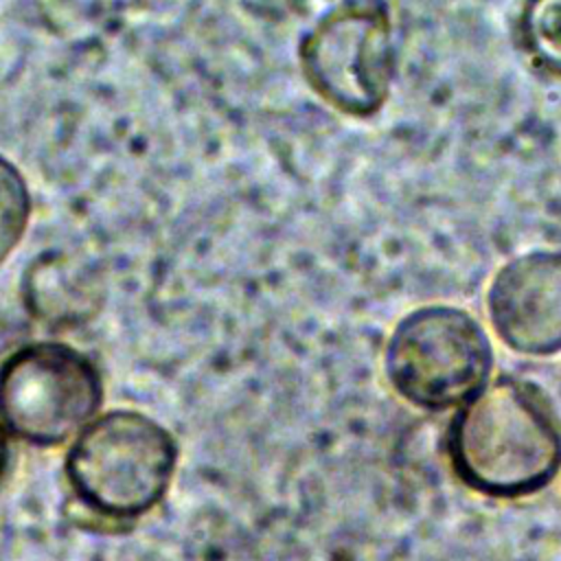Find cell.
<instances>
[{"label":"cell","mask_w":561,"mask_h":561,"mask_svg":"<svg viewBox=\"0 0 561 561\" xmlns=\"http://www.w3.org/2000/svg\"><path fill=\"white\" fill-rule=\"evenodd\" d=\"M178 458V440L162 423L118 408L72 438L64 482L72 504L96 524L129 528L164 500Z\"/></svg>","instance_id":"2"},{"label":"cell","mask_w":561,"mask_h":561,"mask_svg":"<svg viewBox=\"0 0 561 561\" xmlns=\"http://www.w3.org/2000/svg\"><path fill=\"white\" fill-rule=\"evenodd\" d=\"M31 221V193L22 171L0 156V265L20 245Z\"/></svg>","instance_id":"9"},{"label":"cell","mask_w":561,"mask_h":561,"mask_svg":"<svg viewBox=\"0 0 561 561\" xmlns=\"http://www.w3.org/2000/svg\"><path fill=\"white\" fill-rule=\"evenodd\" d=\"M486 313L511 351L561 353V248H535L502 263L486 289Z\"/></svg>","instance_id":"6"},{"label":"cell","mask_w":561,"mask_h":561,"mask_svg":"<svg viewBox=\"0 0 561 561\" xmlns=\"http://www.w3.org/2000/svg\"><path fill=\"white\" fill-rule=\"evenodd\" d=\"M103 399L99 366L66 342H28L0 362V421L26 445L53 449L68 443L96 419Z\"/></svg>","instance_id":"5"},{"label":"cell","mask_w":561,"mask_h":561,"mask_svg":"<svg viewBox=\"0 0 561 561\" xmlns=\"http://www.w3.org/2000/svg\"><path fill=\"white\" fill-rule=\"evenodd\" d=\"M445 454L454 476L480 495H535L561 471V416L539 383L497 375L458 405Z\"/></svg>","instance_id":"1"},{"label":"cell","mask_w":561,"mask_h":561,"mask_svg":"<svg viewBox=\"0 0 561 561\" xmlns=\"http://www.w3.org/2000/svg\"><path fill=\"white\" fill-rule=\"evenodd\" d=\"M9 460H11V445H9V432L0 421V484L9 471Z\"/></svg>","instance_id":"10"},{"label":"cell","mask_w":561,"mask_h":561,"mask_svg":"<svg viewBox=\"0 0 561 561\" xmlns=\"http://www.w3.org/2000/svg\"><path fill=\"white\" fill-rule=\"evenodd\" d=\"M96 270L66 252H44L22 274L24 309L48 329H72L94 320L103 307Z\"/></svg>","instance_id":"7"},{"label":"cell","mask_w":561,"mask_h":561,"mask_svg":"<svg viewBox=\"0 0 561 561\" xmlns=\"http://www.w3.org/2000/svg\"><path fill=\"white\" fill-rule=\"evenodd\" d=\"M493 344L476 316L456 305H423L392 327L383 373L410 405L445 412L473 397L491 377Z\"/></svg>","instance_id":"4"},{"label":"cell","mask_w":561,"mask_h":561,"mask_svg":"<svg viewBox=\"0 0 561 561\" xmlns=\"http://www.w3.org/2000/svg\"><path fill=\"white\" fill-rule=\"evenodd\" d=\"M397 37L388 0H340L300 37L298 64L311 92L335 112L370 118L397 77Z\"/></svg>","instance_id":"3"},{"label":"cell","mask_w":561,"mask_h":561,"mask_svg":"<svg viewBox=\"0 0 561 561\" xmlns=\"http://www.w3.org/2000/svg\"><path fill=\"white\" fill-rule=\"evenodd\" d=\"M515 42L537 72L561 81V0H522Z\"/></svg>","instance_id":"8"}]
</instances>
